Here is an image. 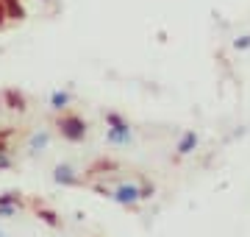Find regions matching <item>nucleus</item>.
Listing matches in <instances>:
<instances>
[{
    "mask_svg": "<svg viewBox=\"0 0 250 237\" xmlns=\"http://www.w3.org/2000/svg\"><path fill=\"white\" fill-rule=\"evenodd\" d=\"M56 131H59L62 140H67V142H83L86 134H89V123L81 118V115L67 109L56 118Z\"/></svg>",
    "mask_w": 250,
    "mask_h": 237,
    "instance_id": "f257e3e1",
    "label": "nucleus"
},
{
    "mask_svg": "<svg viewBox=\"0 0 250 237\" xmlns=\"http://www.w3.org/2000/svg\"><path fill=\"white\" fill-rule=\"evenodd\" d=\"M134 140L131 123L120 112H106V142L108 145H128Z\"/></svg>",
    "mask_w": 250,
    "mask_h": 237,
    "instance_id": "f03ea898",
    "label": "nucleus"
},
{
    "mask_svg": "<svg viewBox=\"0 0 250 237\" xmlns=\"http://www.w3.org/2000/svg\"><path fill=\"white\" fill-rule=\"evenodd\" d=\"M0 103H3V109L9 112H17V115H25L28 112V95L17 87H6V90L0 92Z\"/></svg>",
    "mask_w": 250,
    "mask_h": 237,
    "instance_id": "7ed1b4c3",
    "label": "nucleus"
},
{
    "mask_svg": "<svg viewBox=\"0 0 250 237\" xmlns=\"http://www.w3.org/2000/svg\"><path fill=\"white\" fill-rule=\"evenodd\" d=\"M111 201H117L120 207H136L139 204V182H123L111 190Z\"/></svg>",
    "mask_w": 250,
    "mask_h": 237,
    "instance_id": "20e7f679",
    "label": "nucleus"
},
{
    "mask_svg": "<svg viewBox=\"0 0 250 237\" xmlns=\"http://www.w3.org/2000/svg\"><path fill=\"white\" fill-rule=\"evenodd\" d=\"M53 182L59 184V187H78L81 176H78V170H75L72 165L62 162V165H56L53 167Z\"/></svg>",
    "mask_w": 250,
    "mask_h": 237,
    "instance_id": "39448f33",
    "label": "nucleus"
},
{
    "mask_svg": "<svg viewBox=\"0 0 250 237\" xmlns=\"http://www.w3.org/2000/svg\"><path fill=\"white\" fill-rule=\"evenodd\" d=\"M3 3V9H6V17H9V23H22V20L28 17V9L22 0H0Z\"/></svg>",
    "mask_w": 250,
    "mask_h": 237,
    "instance_id": "423d86ee",
    "label": "nucleus"
},
{
    "mask_svg": "<svg viewBox=\"0 0 250 237\" xmlns=\"http://www.w3.org/2000/svg\"><path fill=\"white\" fill-rule=\"evenodd\" d=\"M47 103H50V109L53 112H67L70 109V103H72V92L70 90H53L50 92V98H47Z\"/></svg>",
    "mask_w": 250,
    "mask_h": 237,
    "instance_id": "0eeeda50",
    "label": "nucleus"
},
{
    "mask_svg": "<svg viewBox=\"0 0 250 237\" xmlns=\"http://www.w3.org/2000/svg\"><path fill=\"white\" fill-rule=\"evenodd\" d=\"M47 145H50V131L47 128H39L28 137V151L31 154H42V151H47Z\"/></svg>",
    "mask_w": 250,
    "mask_h": 237,
    "instance_id": "6e6552de",
    "label": "nucleus"
},
{
    "mask_svg": "<svg viewBox=\"0 0 250 237\" xmlns=\"http://www.w3.org/2000/svg\"><path fill=\"white\" fill-rule=\"evenodd\" d=\"M197 142H200V137H197L195 131H184V134L178 137V142H175V154H178V156H189L197 148Z\"/></svg>",
    "mask_w": 250,
    "mask_h": 237,
    "instance_id": "1a4fd4ad",
    "label": "nucleus"
},
{
    "mask_svg": "<svg viewBox=\"0 0 250 237\" xmlns=\"http://www.w3.org/2000/svg\"><path fill=\"white\" fill-rule=\"evenodd\" d=\"M36 218L42 220L45 226H50V229H59V226H62V218H59V212L50 210V207H42V204H36Z\"/></svg>",
    "mask_w": 250,
    "mask_h": 237,
    "instance_id": "9d476101",
    "label": "nucleus"
},
{
    "mask_svg": "<svg viewBox=\"0 0 250 237\" xmlns=\"http://www.w3.org/2000/svg\"><path fill=\"white\" fill-rule=\"evenodd\" d=\"M0 204H17V207H25V201H22V192H17V190L0 192Z\"/></svg>",
    "mask_w": 250,
    "mask_h": 237,
    "instance_id": "9b49d317",
    "label": "nucleus"
},
{
    "mask_svg": "<svg viewBox=\"0 0 250 237\" xmlns=\"http://www.w3.org/2000/svg\"><path fill=\"white\" fill-rule=\"evenodd\" d=\"M153 195H156V184L147 182V179H142V182H139V198H142V201H150Z\"/></svg>",
    "mask_w": 250,
    "mask_h": 237,
    "instance_id": "f8f14e48",
    "label": "nucleus"
},
{
    "mask_svg": "<svg viewBox=\"0 0 250 237\" xmlns=\"http://www.w3.org/2000/svg\"><path fill=\"white\" fill-rule=\"evenodd\" d=\"M20 210L22 207H17V204H0V218H14Z\"/></svg>",
    "mask_w": 250,
    "mask_h": 237,
    "instance_id": "ddd939ff",
    "label": "nucleus"
},
{
    "mask_svg": "<svg viewBox=\"0 0 250 237\" xmlns=\"http://www.w3.org/2000/svg\"><path fill=\"white\" fill-rule=\"evenodd\" d=\"M233 50H250V34H239L233 39Z\"/></svg>",
    "mask_w": 250,
    "mask_h": 237,
    "instance_id": "4468645a",
    "label": "nucleus"
},
{
    "mask_svg": "<svg viewBox=\"0 0 250 237\" xmlns=\"http://www.w3.org/2000/svg\"><path fill=\"white\" fill-rule=\"evenodd\" d=\"M9 167H14V159H11L9 148H6V151H0V170H9Z\"/></svg>",
    "mask_w": 250,
    "mask_h": 237,
    "instance_id": "2eb2a0df",
    "label": "nucleus"
},
{
    "mask_svg": "<svg viewBox=\"0 0 250 237\" xmlns=\"http://www.w3.org/2000/svg\"><path fill=\"white\" fill-rule=\"evenodd\" d=\"M92 190L98 192V195H103V198H111V187H103V184H92Z\"/></svg>",
    "mask_w": 250,
    "mask_h": 237,
    "instance_id": "dca6fc26",
    "label": "nucleus"
},
{
    "mask_svg": "<svg viewBox=\"0 0 250 237\" xmlns=\"http://www.w3.org/2000/svg\"><path fill=\"white\" fill-rule=\"evenodd\" d=\"M9 137H14V128L3 126V128H0V140H3V142H9Z\"/></svg>",
    "mask_w": 250,
    "mask_h": 237,
    "instance_id": "f3484780",
    "label": "nucleus"
},
{
    "mask_svg": "<svg viewBox=\"0 0 250 237\" xmlns=\"http://www.w3.org/2000/svg\"><path fill=\"white\" fill-rule=\"evenodd\" d=\"M6 23H9V17H6V9H3V3H0V28H6Z\"/></svg>",
    "mask_w": 250,
    "mask_h": 237,
    "instance_id": "a211bd4d",
    "label": "nucleus"
},
{
    "mask_svg": "<svg viewBox=\"0 0 250 237\" xmlns=\"http://www.w3.org/2000/svg\"><path fill=\"white\" fill-rule=\"evenodd\" d=\"M39 3H45V6H53V0H39Z\"/></svg>",
    "mask_w": 250,
    "mask_h": 237,
    "instance_id": "6ab92c4d",
    "label": "nucleus"
},
{
    "mask_svg": "<svg viewBox=\"0 0 250 237\" xmlns=\"http://www.w3.org/2000/svg\"><path fill=\"white\" fill-rule=\"evenodd\" d=\"M0 237H6V232H0Z\"/></svg>",
    "mask_w": 250,
    "mask_h": 237,
    "instance_id": "aec40b11",
    "label": "nucleus"
},
{
    "mask_svg": "<svg viewBox=\"0 0 250 237\" xmlns=\"http://www.w3.org/2000/svg\"><path fill=\"white\" fill-rule=\"evenodd\" d=\"M0 112H3V103H0Z\"/></svg>",
    "mask_w": 250,
    "mask_h": 237,
    "instance_id": "412c9836",
    "label": "nucleus"
}]
</instances>
